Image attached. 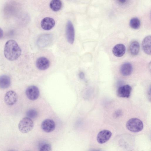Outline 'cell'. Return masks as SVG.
<instances>
[{
	"label": "cell",
	"mask_w": 151,
	"mask_h": 151,
	"mask_svg": "<svg viewBox=\"0 0 151 151\" xmlns=\"http://www.w3.org/2000/svg\"><path fill=\"white\" fill-rule=\"evenodd\" d=\"M11 83V79L9 76L3 75L0 76V88H7L10 86Z\"/></svg>",
	"instance_id": "15"
},
{
	"label": "cell",
	"mask_w": 151,
	"mask_h": 151,
	"mask_svg": "<svg viewBox=\"0 0 151 151\" xmlns=\"http://www.w3.org/2000/svg\"><path fill=\"white\" fill-rule=\"evenodd\" d=\"M132 89V87L129 85H124L118 88L117 91V95L120 97L129 98Z\"/></svg>",
	"instance_id": "9"
},
{
	"label": "cell",
	"mask_w": 151,
	"mask_h": 151,
	"mask_svg": "<svg viewBox=\"0 0 151 151\" xmlns=\"http://www.w3.org/2000/svg\"><path fill=\"white\" fill-rule=\"evenodd\" d=\"M142 47L144 52L147 55H150L151 36L148 35L145 37L142 41Z\"/></svg>",
	"instance_id": "13"
},
{
	"label": "cell",
	"mask_w": 151,
	"mask_h": 151,
	"mask_svg": "<svg viewBox=\"0 0 151 151\" xmlns=\"http://www.w3.org/2000/svg\"><path fill=\"white\" fill-rule=\"evenodd\" d=\"M14 151V150H10V151Z\"/></svg>",
	"instance_id": "26"
},
{
	"label": "cell",
	"mask_w": 151,
	"mask_h": 151,
	"mask_svg": "<svg viewBox=\"0 0 151 151\" xmlns=\"http://www.w3.org/2000/svg\"><path fill=\"white\" fill-rule=\"evenodd\" d=\"M129 25L130 27L134 29H137L139 28L140 25V21L137 17H133L130 21Z\"/></svg>",
	"instance_id": "18"
},
{
	"label": "cell",
	"mask_w": 151,
	"mask_h": 151,
	"mask_svg": "<svg viewBox=\"0 0 151 151\" xmlns=\"http://www.w3.org/2000/svg\"><path fill=\"white\" fill-rule=\"evenodd\" d=\"M41 127L44 132L49 133L53 131L54 130L55 124L53 120L50 119H47L42 122Z\"/></svg>",
	"instance_id": "8"
},
{
	"label": "cell",
	"mask_w": 151,
	"mask_h": 151,
	"mask_svg": "<svg viewBox=\"0 0 151 151\" xmlns=\"http://www.w3.org/2000/svg\"><path fill=\"white\" fill-rule=\"evenodd\" d=\"M38 114L37 111L35 109H32L28 110L27 112V117L31 119L36 117Z\"/></svg>",
	"instance_id": "19"
},
{
	"label": "cell",
	"mask_w": 151,
	"mask_h": 151,
	"mask_svg": "<svg viewBox=\"0 0 151 151\" xmlns=\"http://www.w3.org/2000/svg\"><path fill=\"white\" fill-rule=\"evenodd\" d=\"M127 1L126 0L124 1H119V2L121 4H123L125 3Z\"/></svg>",
	"instance_id": "24"
},
{
	"label": "cell",
	"mask_w": 151,
	"mask_h": 151,
	"mask_svg": "<svg viewBox=\"0 0 151 151\" xmlns=\"http://www.w3.org/2000/svg\"><path fill=\"white\" fill-rule=\"evenodd\" d=\"M122 114V111L120 110L117 111L115 113V116L116 117H118L120 116Z\"/></svg>",
	"instance_id": "21"
},
{
	"label": "cell",
	"mask_w": 151,
	"mask_h": 151,
	"mask_svg": "<svg viewBox=\"0 0 151 151\" xmlns=\"http://www.w3.org/2000/svg\"><path fill=\"white\" fill-rule=\"evenodd\" d=\"M125 51V46L122 44H119L115 45L112 49L113 54L118 57H121L123 56Z\"/></svg>",
	"instance_id": "12"
},
{
	"label": "cell",
	"mask_w": 151,
	"mask_h": 151,
	"mask_svg": "<svg viewBox=\"0 0 151 151\" xmlns=\"http://www.w3.org/2000/svg\"><path fill=\"white\" fill-rule=\"evenodd\" d=\"M36 65L37 68L39 70H44L49 68L50 63L47 58L42 57H40L37 59Z\"/></svg>",
	"instance_id": "11"
},
{
	"label": "cell",
	"mask_w": 151,
	"mask_h": 151,
	"mask_svg": "<svg viewBox=\"0 0 151 151\" xmlns=\"http://www.w3.org/2000/svg\"><path fill=\"white\" fill-rule=\"evenodd\" d=\"M25 93L27 97L30 100L34 101L37 99L40 95L38 88L35 86H31L26 89Z\"/></svg>",
	"instance_id": "4"
},
{
	"label": "cell",
	"mask_w": 151,
	"mask_h": 151,
	"mask_svg": "<svg viewBox=\"0 0 151 151\" xmlns=\"http://www.w3.org/2000/svg\"><path fill=\"white\" fill-rule=\"evenodd\" d=\"M4 32L3 30L0 27V40L1 39L3 36Z\"/></svg>",
	"instance_id": "22"
},
{
	"label": "cell",
	"mask_w": 151,
	"mask_h": 151,
	"mask_svg": "<svg viewBox=\"0 0 151 151\" xmlns=\"http://www.w3.org/2000/svg\"><path fill=\"white\" fill-rule=\"evenodd\" d=\"M66 34L68 42L73 44L74 40L75 31L73 25L70 20L68 21L66 24Z\"/></svg>",
	"instance_id": "5"
},
{
	"label": "cell",
	"mask_w": 151,
	"mask_h": 151,
	"mask_svg": "<svg viewBox=\"0 0 151 151\" xmlns=\"http://www.w3.org/2000/svg\"><path fill=\"white\" fill-rule=\"evenodd\" d=\"M19 131L22 133H27L31 131L34 127V123L31 119L27 117L22 119L18 125Z\"/></svg>",
	"instance_id": "3"
},
{
	"label": "cell",
	"mask_w": 151,
	"mask_h": 151,
	"mask_svg": "<svg viewBox=\"0 0 151 151\" xmlns=\"http://www.w3.org/2000/svg\"><path fill=\"white\" fill-rule=\"evenodd\" d=\"M18 96L16 93L13 91L10 90L5 94L4 100L6 104L9 106L14 104L17 102Z\"/></svg>",
	"instance_id": "6"
},
{
	"label": "cell",
	"mask_w": 151,
	"mask_h": 151,
	"mask_svg": "<svg viewBox=\"0 0 151 151\" xmlns=\"http://www.w3.org/2000/svg\"><path fill=\"white\" fill-rule=\"evenodd\" d=\"M55 24L54 19L49 17L44 18L40 23L42 28L46 30H49L52 29L55 26Z\"/></svg>",
	"instance_id": "10"
},
{
	"label": "cell",
	"mask_w": 151,
	"mask_h": 151,
	"mask_svg": "<svg viewBox=\"0 0 151 151\" xmlns=\"http://www.w3.org/2000/svg\"><path fill=\"white\" fill-rule=\"evenodd\" d=\"M91 151H100L99 150H92Z\"/></svg>",
	"instance_id": "25"
},
{
	"label": "cell",
	"mask_w": 151,
	"mask_h": 151,
	"mask_svg": "<svg viewBox=\"0 0 151 151\" xmlns=\"http://www.w3.org/2000/svg\"><path fill=\"white\" fill-rule=\"evenodd\" d=\"M126 127L129 131L133 132H138L141 131L143 128L142 122L137 118L129 119L126 124Z\"/></svg>",
	"instance_id": "2"
},
{
	"label": "cell",
	"mask_w": 151,
	"mask_h": 151,
	"mask_svg": "<svg viewBox=\"0 0 151 151\" xmlns=\"http://www.w3.org/2000/svg\"><path fill=\"white\" fill-rule=\"evenodd\" d=\"M79 76L81 78L83 79L84 77V74L83 73V72L79 74Z\"/></svg>",
	"instance_id": "23"
},
{
	"label": "cell",
	"mask_w": 151,
	"mask_h": 151,
	"mask_svg": "<svg viewBox=\"0 0 151 151\" xmlns=\"http://www.w3.org/2000/svg\"><path fill=\"white\" fill-rule=\"evenodd\" d=\"M52 147L50 144L45 143L40 147L38 151H52Z\"/></svg>",
	"instance_id": "20"
},
{
	"label": "cell",
	"mask_w": 151,
	"mask_h": 151,
	"mask_svg": "<svg viewBox=\"0 0 151 151\" xmlns=\"http://www.w3.org/2000/svg\"><path fill=\"white\" fill-rule=\"evenodd\" d=\"M50 7L53 11H58L60 10L62 8V2L59 0H52L50 4Z\"/></svg>",
	"instance_id": "17"
},
{
	"label": "cell",
	"mask_w": 151,
	"mask_h": 151,
	"mask_svg": "<svg viewBox=\"0 0 151 151\" xmlns=\"http://www.w3.org/2000/svg\"><path fill=\"white\" fill-rule=\"evenodd\" d=\"M112 133L110 131L104 129L98 133L97 136V140L101 144H104L107 142L111 137Z\"/></svg>",
	"instance_id": "7"
},
{
	"label": "cell",
	"mask_w": 151,
	"mask_h": 151,
	"mask_svg": "<svg viewBox=\"0 0 151 151\" xmlns=\"http://www.w3.org/2000/svg\"><path fill=\"white\" fill-rule=\"evenodd\" d=\"M22 50L17 42L10 40L5 43L4 48V54L8 60L13 61L17 59L20 56Z\"/></svg>",
	"instance_id": "1"
},
{
	"label": "cell",
	"mask_w": 151,
	"mask_h": 151,
	"mask_svg": "<svg viewBox=\"0 0 151 151\" xmlns=\"http://www.w3.org/2000/svg\"><path fill=\"white\" fill-rule=\"evenodd\" d=\"M140 46L139 42L136 41L131 43L129 47V51L131 55L133 56L137 55L139 50Z\"/></svg>",
	"instance_id": "16"
},
{
	"label": "cell",
	"mask_w": 151,
	"mask_h": 151,
	"mask_svg": "<svg viewBox=\"0 0 151 151\" xmlns=\"http://www.w3.org/2000/svg\"><path fill=\"white\" fill-rule=\"evenodd\" d=\"M132 71V66L129 63H125L121 66L120 71L121 73L124 76H127L130 75Z\"/></svg>",
	"instance_id": "14"
}]
</instances>
